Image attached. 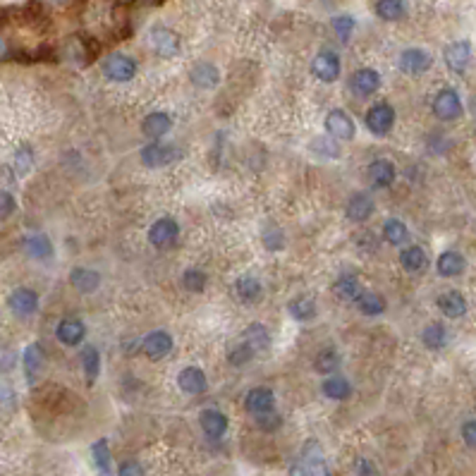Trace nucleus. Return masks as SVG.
Here are the masks:
<instances>
[{"label": "nucleus", "instance_id": "7", "mask_svg": "<svg viewBox=\"0 0 476 476\" xmlns=\"http://www.w3.org/2000/svg\"><path fill=\"white\" fill-rule=\"evenodd\" d=\"M173 347H175V342H173L170 333H165V330H151L142 342V352L154 361L165 359L168 354L173 352Z\"/></svg>", "mask_w": 476, "mask_h": 476}, {"label": "nucleus", "instance_id": "27", "mask_svg": "<svg viewBox=\"0 0 476 476\" xmlns=\"http://www.w3.org/2000/svg\"><path fill=\"white\" fill-rule=\"evenodd\" d=\"M304 460H306V472H309V476H330L328 467H325V462H323L321 445H318L316 441L306 443Z\"/></svg>", "mask_w": 476, "mask_h": 476}, {"label": "nucleus", "instance_id": "23", "mask_svg": "<svg viewBox=\"0 0 476 476\" xmlns=\"http://www.w3.org/2000/svg\"><path fill=\"white\" fill-rule=\"evenodd\" d=\"M189 77L192 82H194V87L199 89H213L215 84L220 82V72L213 63H196L194 68H192Z\"/></svg>", "mask_w": 476, "mask_h": 476}, {"label": "nucleus", "instance_id": "36", "mask_svg": "<svg viewBox=\"0 0 476 476\" xmlns=\"http://www.w3.org/2000/svg\"><path fill=\"white\" fill-rule=\"evenodd\" d=\"M82 366H84V376H87L89 383H94L101 373V354L96 347H84L82 349Z\"/></svg>", "mask_w": 476, "mask_h": 476}, {"label": "nucleus", "instance_id": "43", "mask_svg": "<svg viewBox=\"0 0 476 476\" xmlns=\"http://www.w3.org/2000/svg\"><path fill=\"white\" fill-rule=\"evenodd\" d=\"M263 244H266V249H273V251L285 246V234H282V230L278 225L270 223L266 230H263Z\"/></svg>", "mask_w": 476, "mask_h": 476}, {"label": "nucleus", "instance_id": "42", "mask_svg": "<svg viewBox=\"0 0 476 476\" xmlns=\"http://www.w3.org/2000/svg\"><path fill=\"white\" fill-rule=\"evenodd\" d=\"M330 27H333V32L337 34V39L340 41H349V36H352V32H354V17L337 15L330 20Z\"/></svg>", "mask_w": 476, "mask_h": 476}, {"label": "nucleus", "instance_id": "5", "mask_svg": "<svg viewBox=\"0 0 476 476\" xmlns=\"http://www.w3.org/2000/svg\"><path fill=\"white\" fill-rule=\"evenodd\" d=\"M340 58L333 51H321L311 63V72H314L316 80H321L323 84H333L340 77Z\"/></svg>", "mask_w": 476, "mask_h": 476}, {"label": "nucleus", "instance_id": "24", "mask_svg": "<svg viewBox=\"0 0 476 476\" xmlns=\"http://www.w3.org/2000/svg\"><path fill=\"white\" fill-rule=\"evenodd\" d=\"M70 282H72V287H75V290H80L84 294H92V292L99 290L101 275L96 273V270H92V268H75L70 273Z\"/></svg>", "mask_w": 476, "mask_h": 476}, {"label": "nucleus", "instance_id": "14", "mask_svg": "<svg viewBox=\"0 0 476 476\" xmlns=\"http://www.w3.org/2000/svg\"><path fill=\"white\" fill-rule=\"evenodd\" d=\"M151 46L161 58H173L180 53V39L177 34L170 32L165 27H156L151 29Z\"/></svg>", "mask_w": 476, "mask_h": 476}, {"label": "nucleus", "instance_id": "44", "mask_svg": "<svg viewBox=\"0 0 476 476\" xmlns=\"http://www.w3.org/2000/svg\"><path fill=\"white\" fill-rule=\"evenodd\" d=\"M251 357H254V352H251V347L242 340L239 345H234L230 349V354H227V361H230L232 366H244L246 361H251Z\"/></svg>", "mask_w": 476, "mask_h": 476}, {"label": "nucleus", "instance_id": "29", "mask_svg": "<svg viewBox=\"0 0 476 476\" xmlns=\"http://www.w3.org/2000/svg\"><path fill=\"white\" fill-rule=\"evenodd\" d=\"M24 251L36 261H48L53 256V242L46 234H32V237L24 239Z\"/></svg>", "mask_w": 476, "mask_h": 476}, {"label": "nucleus", "instance_id": "32", "mask_svg": "<svg viewBox=\"0 0 476 476\" xmlns=\"http://www.w3.org/2000/svg\"><path fill=\"white\" fill-rule=\"evenodd\" d=\"M234 287H237V294H239V299H242V302H249V304L261 302L263 285H261V280L254 278V275H242Z\"/></svg>", "mask_w": 476, "mask_h": 476}, {"label": "nucleus", "instance_id": "9", "mask_svg": "<svg viewBox=\"0 0 476 476\" xmlns=\"http://www.w3.org/2000/svg\"><path fill=\"white\" fill-rule=\"evenodd\" d=\"M8 306L15 316L27 318V316L36 314V309H39V294L34 290H29V287H17V290L10 294Z\"/></svg>", "mask_w": 476, "mask_h": 476}, {"label": "nucleus", "instance_id": "10", "mask_svg": "<svg viewBox=\"0 0 476 476\" xmlns=\"http://www.w3.org/2000/svg\"><path fill=\"white\" fill-rule=\"evenodd\" d=\"M349 87H352V94L359 96V99H366V96L376 94L381 89V75L371 68H361L352 75L349 80Z\"/></svg>", "mask_w": 476, "mask_h": 476}, {"label": "nucleus", "instance_id": "20", "mask_svg": "<svg viewBox=\"0 0 476 476\" xmlns=\"http://www.w3.org/2000/svg\"><path fill=\"white\" fill-rule=\"evenodd\" d=\"M44 349L41 345H29L22 354V366H24V376L29 383H36V378L44 371Z\"/></svg>", "mask_w": 476, "mask_h": 476}, {"label": "nucleus", "instance_id": "1", "mask_svg": "<svg viewBox=\"0 0 476 476\" xmlns=\"http://www.w3.org/2000/svg\"><path fill=\"white\" fill-rule=\"evenodd\" d=\"M101 70H104V75L111 82H130L137 75V63L134 58L125 56V53H113V56L104 60Z\"/></svg>", "mask_w": 476, "mask_h": 476}, {"label": "nucleus", "instance_id": "26", "mask_svg": "<svg viewBox=\"0 0 476 476\" xmlns=\"http://www.w3.org/2000/svg\"><path fill=\"white\" fill-rule=\"evenodd\" d=\"M242 340L251 347V352L254 354L266 352V349L270 347V333H268L266 325H261V323H251L249 328L244 330Z\"/></svg>", "mask_w": 476, "mask_h": 476}, {"label": "nucleus", "instance_id": "48", "mask_svg": "<svg viewBox=\"0 0 476 476\" xmlns=\"http://www.w3.org/2000/svg\"><path fill=\"white\" fill-rule=\"evenodd\" d=\"M462 438H465L469 448H476V419L467 421V424L462 426Z\"/></svg>", "mask_w": 476, "mask_h": 476}, {"label": "nucleus", "instance_id": "18", "mask_svg": "<svg viewBox=\"0 0 476 476\" xmlns=\"http://www.w3.org/2000/svg\"><path fill=\"white\" fill-rule=\"evenodd\" d=\"M170 127H173V118L168 115V113H161V111H156V113H151V115H146V118H144V123H142V132L149 137V139H154V142H158L161 137H165L168 132H170Z\"/></svg>", "mask_w": 476, "mask_h": 476}, {"label": "nucleus", "instance_id": "47", "mask_svg": "<svg viewBox=\"0 0 476 476\" xmlns=\"http://www.w3.org/2000/svg\"><path fill=\"white\" fill-rule=\"evenodd\" d=\"M15 211V196L10 192H0V218H8Z\"/></svg>", "mask_w": 476, "mask_h": 476}, {"label": "nucleus", "instance_id": "51", "mask_svg": "<svg viewBox=\"0 0 476 476\" xmlns=\"http://www.w3.org/2000/svg\"><path fill=\"white\" fill-rule=\"evenodd\" d=\"M290 476H309V472H306V467L302 465H294L290 467Z\"/></svg>", "mask_w": 476, "mask_h": 476}, {"label": "nucleus", "instance_id": "4", "mask_svg": "<svg viewBox=\"0 0 476 476\" xmlns=\"http://www.w3.org/2000/svg\"><path fill=\"white\" fill-rule=\"evenodd\" d=\"M180 156L182 154H180L173 144L154 142V144H149V146L142 149V163L149 168H165V165H170L173 161H177Z\"/></svg>", "mask_w": 476, "mask_h": 476}, {"label": "nucleus", "instance_id": "12", "mask_svg": "<svg viewBox=\"0 0 476 476\" xmlns=\"http://www.w3.org/2000/svg\"><path fill=\"white\" fill-rule=\"evenodd\" d=\"M373 211H376V203H373V199L366 194V192H357V194H352L347 199V208H345L347 220L364 223L371 218Z\"/></svg>", "mask_w": 476, "mask_h": 476}, {"label": "nucleus", "instance_id": "49", "mask_svg": "<svg viewBox=\"0 0 476 476\" xmlns=\"http://www.w3.org/2000/svg\"><path fill=\"white\" fill-rule=\"evenodd\" d=\"M118 476H144V469L137 462H125V465H120Z\"/></svg>", "mask_w": 476, "mask_h": 476}, {"label": "nucleus", "instance_id": "38", "mask_svg": "<svg viewBox=\"0 0 476 476\" xmlns=\"http://www.w3.org/2000/svg\"><path fill=\"white\" fill-rule=\"evenodd\" d=\"M357 306L364 316H381L385 311V299L376 292H361V297L357 299Z\"/></svg>", "mask_w": 476, "mask_h": 476}, {"label": "nucleus", "instance_id": "37", "mask_svg": "<svg viewBox=\"0 0 476 476\" xmlns=\"http://www.w3.org/2000/svg\"><path fill=\"white\" fill-rule=\"evenodd\" d=\"M383 237H385V242H390L393 246H400L407 242L409 230L402 220L390 218V220H385V225H383Z\"/></svg>", "mask_w": 476, "mask_h": 476}, {"label": "nucleus", "instance_id": "30", "mask_svg": "<svg viewBox=\"0 0 476 476\" xmlns=\"http://www.w3.org/2000/svg\"><path fill=\"white\" fill-rule=\"evenodd\" d=\"M436 268L443 278H455V275H460L465 270V256L457 254V251H443L436 261Z\"/></svg>", "mask_w": 476, "mask_h": 476}, {"label": "nucleus", "instance_id": "22", "mask_svg": "<svg viewBox=\"0 0 476 476\" xmlns=\"http://www.w3.org/2000/svg\"><path fill=\"white\" fill-rule=\"evenodd\" d=\"M438 309H441L448 318H462V316L467 314V299H465V294L457 292V290L443 292L441 297H438Z\"/></svg>", "mask_w": 476, "mask_h": 476}, {"label": "nucleus", "instance_id": "41", "mask_svg": "<svg viewBox=\"0 0 476 476\" xmlns=\"http://www.w3.org/2000/svg\"><path fill=\"white\" fill-rule=\"evenodd\" d=\"M92 453H94V462H96V467H99V472L106 476L111 474V448H108L106 438H101L99 443H94Z\"/></svg>", "mask_w": 476, "mask_h": 476}, {"label": "nucleus", "instance_id": "34", "mask_svg": "<svg viewBox=\"0 0 476 476\" xmlns=\"http://www.w3.org/2000/svg\"><path fill=\"white\" fill-rule=\"evenodd\" d=\"M407 12L405 0H378L376 3V15L385 22H397L402 20Z\"/></svg>", "mask_w": 476, "mask_h": 476}, {"label": "nucleus", "instance_id": "13", "mask_svg": "<svg viewBox=\"0 0 476 476\" xmlns=\"http://www.w3.org/2000/svg\"><path fill=\"white\" fill-rule=\"evenodd\" d=\"M177 385L187 395H201V393H206L208 381H206V373L199 369V366H187V369L180 371Z\"/></svg>", "mask_w": 476, "mask_h": 476}, {"label": "nucleus", "instance_id": "21", "mask_svg": "<svg viewBox=\"0 0 476 476\" xmlns=\"http://www.w3.org/2000/svg\"><path fill=\"white\" fill-rule=\"evenodd\" d=\"M395 177H397V170H395L393 161L376 158L369 165V180L373 187H390L395 182Z\"/></svg>", "mask_w": 476, "mask_h": 476}, {"label": "nucleus", "instance_id": "2", "mask_svg": "<svg viewBox=\"0 0 476 476\" xmlns=\"http://www.w3.org/2000/svg\"><path fill=\"white\" fill-rule=\"evenodd\" d=\"M364 120H366L369 132H373V134H378V137H385L395 127V108L383 101V104L371 106Z\"/></svg>", "mask_w": 476, "mask_h": 476}, {"label": "nucleus", "instance_id": "28", "mask_svg": "<svg viewBox=\"0 0 476 476\" xmlns=\"http://www.w3.org/2000/svg\"><path fill=\"white\" fill-rule=\"evenodd\" d=\"M287 311H290V316L294 321H314L316 314H318V306H316V299L314 297H294L290 306H287Z\"/></svg>", "mask_w": 476, "mask_h": 476}, {"label": "nucleus", "instance_id": "11", "mask_svg": "<svg viewBox=\"0 0 476 476\" xmlns=\"http://www.w3.org/2000/svg\"><path fill=\"white\" fill-rule=\"evenodd\" d=\"M433 58L429 51L424 48H407L400 56V70L407 75H424L426 70H431Z\"/></svg>", "mask_w": 476, "mask_h": 476}, {"label": "nucleus", "instance_id": "53", "mask_svg": "<svg viewBox=\"0 0 476 476\" xmlns=\"http://www.w3.org/2000/svg\"><path fill=\"white\" fill-rule=\"evenodd\" d=\"M474 113H476V99H474Z\"/></svg>", "mask_w": 476, "mask_h": 476}, {"label": "nucleus", "instance_id": "35", "mask_svg": "<svg viewBox=\"0 0 476 476\" xmlns=\"http://www.w3.org/2000/svg\"><path fill=\"white\" fill-rule=\"evenodd\" d=\"M421 342H424L429 349H443L445 342H448V330H445L443 323H431L421 330Z\"/></svg>", "mask_w": 476, "mask_h": 476}, {"label": "nucleus", "instance_id": "17", "mask_svg": "<svg viewBox=\"0 0 476 476\" xmlns=\"http://www.w3.org/2000/svg\"><path fill=\"white\" fill-rule=\"evenodd\" d=\"M56 335L63 345L75 347V345H80L84 337H87V325H84L80 318H65V321L58 323Z\"/></svg>", "mask_w": 476, "mask_h": 476}, {"label": "nucleus", "instance_id": "3", "mask_svg": "<svg viewBox=\"0 0 476 476\" xmlns=\"http://www.w3.org/2000/svg\"><path fill=\"white\" fill-rule=\"evenodd\" d=\"M433 115L443 123H450V120H457L462 115V101L460 94L455 89H443L438 92V96L433 99Z\"/></svg>", "mask_w": 476, "mask_h": 476}, {"label": "nucleus", "instance_id": "45", "mask_svg": "<svg viewBox=\"0 0 476 476\" xmlns=\"http://www.w3.org/2000/svg\"><path fill=\"white\" fill-rule=\"evenodd\" d=\"M258 426H261L263 431H275L280 426V417L275 412H266V414H258Z\"/></svg>", "mask_w": 476, "mask_h": 476}, {"label": "nucleus", "instance_id": "19", "mask_svg": "<svg viewBox=\"0 0 476 476\" xmlns=\"http://www.w3.org/2000/svg\"><path fill=\"white\" fill-rule=\"evenodd\" d=\"M199 424H201V429L208 438H220L227 431V417L220 409H203L201 417H199Z\"/></svg>", "mask_w": 476, "mask_h": 476}, {"label": "nucleus", "instance_id": "6", "mask_svg": "<svg viewBox=\"0 0 476 476\" xmlns=\"http://www.w3.org/2000/svg\"><path fill=\"white\" fill-rule=\"evenodd\" d=\"M180 234V225L175 218H158L149 227V242H151L156 249H168Z\"/></svg>", "mask_w": 476, "mask_h": 476}, {"label": "nucleus", "instance_id": "25", "mask_svg": "<svg viewBox=\"0 0 476 476\" xmlns=\"http://www.w3.org/2000/svg\"><path fill=\"white\" fill-rule=\"evenodd\" d=\"M333 292L337 294V299H342V302H357L364 290H361L357 275L347 273V275H340V278L335 280Z\"/></svg>", "mask_w": 476, "mask_h": 476}, {"label": "nucleus", "instance_id": "33", "mask_svg": "<svg viewBox=\"0 0 476 476\" xmlns=\"http://www.w3.org/2000/svg\"><path fill=\"white\" fill-rule=\"evenodd\" d=\"M321 390H323L325 397H330V400H347L349 393H352V385H349L347 378L333 376V373H330V376L323 381Z\"/></svg>", "mask_w": 476, "mask_h": 476}, {"label": "nucleus", "instance_id": "31", "mask_svg": "<svg viewBox=\"0 0 476 476\" xmlns=\"http://www.w3.org/2000/svg\"><path fill=\"white\" fill-rule=\"evenodd\" d=\"M400 263L409 273H421V270L429 266V256H426V251L421 249V246H407L400 254Z\"/></svg>", "mask_w": 476, "mask_h": 476}, {"label": "nucleus", "instance_id": "52", "mask_svg": "<svg viewBox=\"0 0 476 476\" xmlns=\"http://www.w3.org/2000/svg\"><path fill=\"white\" fill-rule=\"evenodd\" d=\"M5 53H8V46H5V41H3V39H0V58H3V56H5Z\"/></svg>", "mask_w": 476, "mask_h": 476}, {"label": "nucleus", "instance_id": "40", "mask_svg": "<svg viewBox=\"0 0 476 476\" xmlns=\"http://www.w3.org/2000/svg\"><path fill=\"white\" fill-rule=\"evenodd\" d=\"M206 280H208V275L203 273L201 268H187L182 273V285L189 292H203L206 290Z\"/></svg>", "mask_w": 476, "mask_h": 476}, {"label": "nucleus", "instance_id": "46", "mask_svg": "<svg viewBox=\"0 0 476 476\" xmlns=\"http://www.w3.org/2000/svg\"><path fill=\"white\" fill-rule=\"evenodd\" d=\"M29 168H32V151H29V149H22V151L17 154L15 170H17V175H24Z\"/></svg>", "mask_w": 476, "mask_h": 476}, {"label": "nucleus", "instance_id": "8", "mask_svg": "<svg viewBox=\"0 0 476 476\" xmlns=\"http://www.w3.org/2000/svg\"><path fill=\"white\" fill-rule=\"evenodd\" d=\"M325 130L333 139L340 142H349L354 134H357V127H354V120L347 115L345 111H330L328 118H325Z\"/></svg>", "mask_w": 476, "mask_h": 476}, {"label": "nucleus", "instance_id": "15", "mask_svg": "<svg viewBox=\"0 0 476 476\" xmlns=\"http://www.w3.org/2000/svg\"><path fill=\"white\" fill-rule=\"evenodd\" d=\"M469 60H472V46H469V41H455V44L445 48V65L453 72H457V75H462V72L467 70Z\"/></svg>", "mask_w": 476, "mask_h": 476}, {"label": "nucleus", "instance_id": "39", "mask_svg": "<svg viewBox=\"0 0 476 476\" xmlns=\"http://www.w3.org/2000/svg\"><path fill=\"white\" fill-rule=\"evenodd\" d=\"M342 364V357L335 352V349H321V352L316 354V371L318 373H325V376H330V373H335L337 369H340Z\"/></svg>", "mask_w": 476, "mask_h": 476}, {"label": "nucleus", "instance_id": "50", "mask_svg": "<svg viewBox=\"0 0 476 476\" xmlns=\"http://www.w3.org/2000/svg\"><path fill=\"white\" fill-rule=\"evenodd\" d=\"M376 474V469L369 460H359V476H373Z\"/></svg>", "mask_w": 476, "mask_h": 476}, {"label": "nucleus", "instance_id": "16", "mask_svg": "<svg viewBox=\"0 0 476 476\" xmlns=\"http://www.w3.org/2000/svg\"><path fill=\"white\" fill-rule=\"evenodd\" d=\"M246 409H249L251 414H266V412H273L275 407V395L270 388H263V385H258V388H251L249 393H246V400H244Z\"/></svg>", "mask_w": 476, "mask_h": 476}]
</instances>
